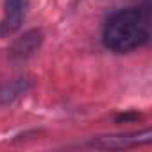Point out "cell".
Wrapping results in <instances>:
<instances>
[{
  "label": "cell",
  "instance_id": "6da1fadb",
  "mask_svg": "<svg viewBox=\"0 0 152 152\" xmlns=\"http://www.w3.org/2000/svg\"><path fill=\"white\" fill-rule=\"evenodd\" d=\"M148 38V23L140 9H124L113 15L104 29V43L115 52H131Z\"/></svg>",
  "mask_w": 152,
  "mask_h": 152
},
{
  "label": "cell",
  "instance_id": "7a4b0ae2",
  "mask_svg": "<svg viewBox=\"0 0 152 152\" xmlns=\"http://www.w3.org/2000/svg\"><path fill=\"white\" fill-rule=\"evenodd\" d=\"M29 0H6L4 2V20L0 25V34H11L15 32L27 13Z\"/></svg>",
  "mask_w": 152,
  "mask_h": 152
}]
</instances>
